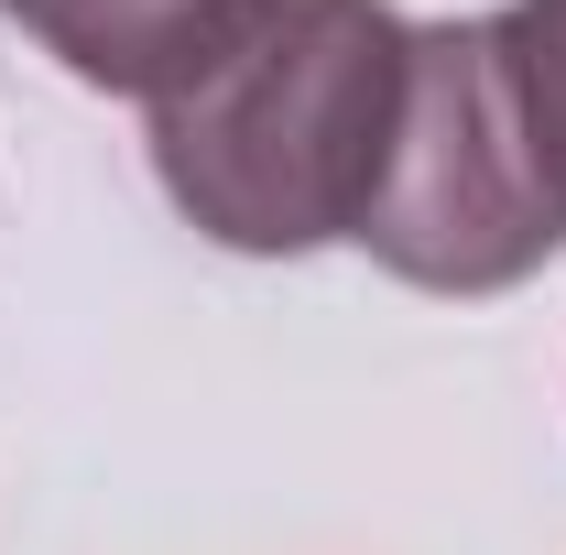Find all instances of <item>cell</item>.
Here are the masks:
<instances>
[{
  "instance_id": "4",
  "label": "cell",
  "mask_w": 566,
  "mask_h": 555,
  "mask_svg": "<svg viewBox=\"0 0 566 555\" xmlns=\"http://www.w3.org/2000/svg\"><path fill=\"white\" fill-rule=\"evenodd\" d=\"M480 66H491V109H501V142H512L534 208L566 229V0L480 11Z\"/></svg>"
},
{
  "instance_id": "2",
  "label": "cell",
  "mask_w": 566,
  "mask_h": 555,
  "mask_svg": "<svg viewBox=\"0 0 566 555\" xmlns=\"http://www.w3.org/2000/svg\"><path fill=\"white\" fill-rule=\"evenodd\" d=\"M359 251L415 294H512L566 251V229L534 208L501 142L480 22H415V109H403V153Z\"/></svg>"
},
{
  "instance_id": "3",
  "label": "cell",
  "mask_w": 566,
  "mask_h": 555,
  "mask_svg": "<svg viewBox=\"0 0 566 555\" xmlns=\"http://www.w3.org/2000/svg\"><path fill=\"white\" fill-rule=\"evenodd\" d=\"M76 87L109 98H153L208 55L218 33L240 22V0H0Z\"/></svg>"
},
{
  "instance_id": "1",
  "label": "cell",
  "mask_w": 566,
  "mask_h": 555,
  "mask_svg": "<svg viewBox=\"0 0 566 555\" xmlns=\"http://www.w3.org/2000/svg\"><path fill=\"white\" fill-rule=\"evenodd\" d=\"M415 109V22L392 0H240L175 87L142 98L164 197L218 251L294 262L359 240Z\"/></svg>"
}]
</instances>
